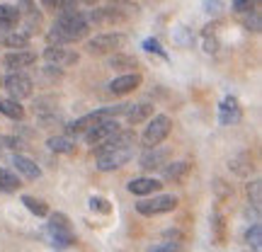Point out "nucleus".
<instances>
[{
  "mask_svg": "<svg viewBox=\"0 0 262 252\" xmlns=\"http://www.w3.org/2000/svg\"><path fill=\"white\" fill-rule=\"evenodd\" d=\"M88 204H90L93 211H100V214H110V211H112V206H110V201H107L104 196H90Z\"/></svg>",
  "mask_w": 262,
  "mask_h": 252,
  "instance_id": "obj_37",
  "label": "nucleus"
},
{
  "mask_svg": "<svg viewBox=\"0 0 262 252\" xmlns=\"http://www.w3.org/2000/svg\"><path fill=\"white\" fill-rule=\"evenodd\" d=\"M141 83H143V75L139 71L136 73H124V75H117L114 80H110L107 90L112 95H117V97H122V95H129L134 90H139Z\"/></svg>",
  "mask_w": 262,
  "mask_h": 252,
  "instance_id": "obj_13",
  "label": "nucleus"
},
{
  "mask_svg": "<svg viewBox=\"0 0 262 252\" xmlns=\"http://www.w3.org/2000/svg\"><path fill=\"white\" fill-rule=\"evenodd\" d=\"M47 233L49 240L56 250H66L75 243V233H73V225H71V218L61 211L56 214H49V225H47Z\"/></svg>",
  "mask_w": 262,
  "mask_h": 252,
  "instance_id": "obj_2",
  "label": "nucleus"
},
{
  "mask_svg": "<svg viewBox=\"0 0 262 252\" xmlns=\"http://www.w3.org/2000/svg\"><path fill=\"white\" fill-rule=\"evenodd\" d=\"M88 32H90V25L85 19L83 10H63L58 12L56 22L47 32V41L49 47H68V44L85 39Z\"/></svg>",
  "mask_w": 262,
  "mask_h": 252,
  "instance_id": "obj_1",
  "label": "nucleus"
},
{
  "mask_svg": "<svg viewBox=\"0 0 262 252\" xmlns=\"http://www.w3.org/2000/svg\"><path fill=\"white\" fill-rule=\"evenodd\" d=\"M214 192H216V199H219V201H226V199L233 196V187L226 185L224 179H214Z\"/></svg>",
  "mask_w": 262,
  "mask_h": 252,
  "instance_id": "obj_34",
  "label": "nucleus"
},
{
  "mask_svg": "<svg viewBox=\"0 0 262 252\" xmlns=\"http://www.w3.org/2000/svg\"><path fill=\"white\" fill-rule=\"evenodd\" d=\"M172 150L168 146H156V148H146L139 158V168L141 170H163L170 163Z\"/></svg>",
  "mask_w": 262,
  "mask_h": 252,
  "instance_id": "obj_8",
  "label": "nucleus"
},
{
  "mask_svg": "<svg viewBox=\"0 0 262 252\" xmlns=\"http://www.w3.org/2000/svg\"><path fill=\"white\" fill-rule=\"evenodd\" d=\"M192 39H194L192 29H187V27H178V32H175V41H178V44L187 47V44H192Z\"/></svg>",
  "mask_w": 262,
  "mask_h": 252,
  "instance_id": "obj_38",
  "label": "nucleus"
},
{
  "mask_svg": "<svg viewBox=\"0 0 262 252\" xmlns=\"http://www.w3.org/2000/svg\"><path fill=\"white\" fill-rule=\"evenodd\" d=\"M22 187V182L15 172H10V170L0 168V194H12V192H17Z\"/></svg>",
  "mask_w": 262,
  "mask_h": 252,
  "instance_id": "obj_28",
  "label": "nucleus"
},
{
  "mask_svg": "<svg viewBox=\"0 0 262 252\" xmlns=\"http://www.w3.org/2000/svg\"><path fill=\"white\" fill-rule=\"evenodd\" d=\"M202 8H204V12H209V15H219V12L224 10V0H202Z\"/></svg>",
  "mask_w": 262,
  "mask_h": 252,
  "instance_id": "obj_39",
  "label": "nucleus"
},
{
  "mask_svg": "<svg viewBox=\"0 0 262 252\" xmlns=\"http://www.w3.org/2000/svg\"><path fill=\"white\" fill-rule=\"evenodd\" d=\"M136 143V131L134 129H119L114 136H110V139L104 141L102 146H97V148H93L95 158L97 155H102V153H110V150H122V148H131Z\"/></svg>",
  "mask_w": 262,
  "mask_h": 252,
  "instance_id": "obj_10",
  "label": "nucleus"
},
{
  "mask_svg": "<svg viewBox=\"0 0 262 252\" xmlns=\"http://www.w3.org/2000/svg\"><path fill=\"white\" fill-rule=\"evenodd\" d=\"M29 41H32V37H27L25 32H10L5 37H0V44L10 51H22L29 47Z\"/></svg>",
  "mask_w": 262,
  "mask_h": 252,
  "instance_id": "obj_25",
  "label": "nucleus"
},
{
  "mask_svg": "<svg viewBox=\"0 0 262 252\" xmlns=\"http://www.w3.org/2000/svg\"><path fill=\"white\" fill-rule=\"evenodd\" d=\"M47 146H49V150H54V153H63V155H68V153H73L75 150V141L71 139V136L61 133V136H49Z\"/></svg>",
  "mask_w": 262,
  "mask_h": 252,
  "instance_id": "obj_26",
  "label": "nucleus"
},
{
  "mask_svg": "<svg viewBox=\"0 0 262 252\" xmlns=\"http://www.w3.org/2000/svg\"><path fill=\"white\" fill-rule=\"evenodd\" d=\"M245 243L253 247V252H260L262 250V225L255 221L248 231H245Z\"/></svg>",
  "mask_w": 262,
  "mask_h": 252,
  "instance_id": "obj_29",
  "label": "nucleus"
},
{
  "mask_svg": "<svg viewBox=\"0 0 262 252\" xmlns=\"http://www.w3.org/2000/svg\"><path fill=\"white\" fill-rule=\"evenodd\" d=\"M119 129H122V126H119V122H117V119H100L95 126H90V129L85 131L83 139H85V143H88V146L97 148V146H102L110 136H114Z\"/></svg>",
  "mask_w": 262,
  "mask_h": 252,
  "instance_id": "obj_7",
  "label": "nucleus"
},
{
  "mask_svg": "<svg viewBox=\"0 0 262 252\" xmlns=\"http://www.w3.org/2000/svg\"><path fill=\"white\" fill-rule=\"evenodd\" d=\"M228 170L233 172L235 177L241 179H250L255 175V170H257V165H255L253 155L248 153V150H243V153H238V155H233V158L228 160Z\"/></svg>",
  "mask_w": 262,
  "mask_h": 252,
  "instance_id": "obj_15",
  "label": "nucleus"
},
{
  "mask_svg": "<svg viewBox=\"0 0 262 252\" xmlns=\"http://www.w3.org/2000/svg\"><path fill=\"white\" fill-rule=\"evenodd\" d=\"M3 85H5V90H8L10 100H17V102L32 97V93H34V83H32V78H29L25 71L8 73L3 78Z\"/></svg>",
  "mask_w": 262,
  "mask_h": 252,
  "instance_id": "obj_6",
  "label": "nucleus"
},
{
  "mask_svg": "<svg viewBox=\"0 0 262 252\" xmlns=\"http://www.w3.org/2000/svg\"><path fill=\"white\" fill-rule=\"evenodd\" d=\"M134 158V148H122V150H110V153H102L97 155V165L95 168L100 172H112V170L124 168L129 160Z\"/></svg>",
  "mask_w": 262,
  "mask_h": 252,
  "instance_id": "obj_11",
  "label": "nucleus"
},
{
  "mask_svg": "<svg viewBox=\"0 0 262 252\" xmlns=\"http://www.w3.org/2000/svg\"><path fill=\"white\" fill-rule=\"evenodd\" d=\"M141 47H143V51H148V54H156V56H160L163 61H168V58H170L168 51L163 49V44H160L158 39H153V37L143 39V44H141Z\"/></svg>",
  "mask_w": 262,
  "mask_h": 252,
  "instance_id": "obj_31",
  "label": "nucleus"
},
{
  "mask_svg": "<svg viewBox=\"0 0 262 252\" xmlns=\"http://www.w3.org/2000/svg\"><path fill=\"white\" fill-rule=\"evenodd\" d=\"M19 10L15 5H8V3H0V37H5L10 32H17L19 25Z\"/></svg>",
  "mask_w": 262,
  "mask_h": 252,
  "instance_id": "obj_17",
  "label": "nucleus"
},
{
  "mask_svg": "<svg viewBox=\"0 0 262 252\" xmlns=\"http://www.w3.org/2000/svg\"><path fill=\"white\" fill-rule=\"evenodd\" d=\"M178 204H180V199L175 194H156V196H150V199L136 201V211L141 216H160V214L175 211Z\"/></svg>",
  "mask_w": 262,
  "mask_h": 252,
  "instance_id": "obj_5",
  "label": "nucleus"
},
{
  "mask_svg": "<svg viewBox=\"0 0 262 252\" xmlns=\"http://www.w3.org/2000/svg\"><path fill=\"white\" fill-rule=\"evenodd\" d=\"M126 189L136 196H150L163 189V182L156 177H134L129 185H126Z\"/></svg>",
  "mask_w": 262,
  "mask_h": 252,
  "instance_id": "obj_18",
  "label": "nucleus"
},
{
  "mask_svg": "<svg viewBox=\"0 0 262 252\" xmlns=\"http://www.w3.org/2000/svg\"><path fill=\"white\" fill-rule=\"evenodd\" d=\"M260 0H231V8L238 15H248V12H257Z\"/></svg>",
  "mask_w": 262,
  "mask_h": 252,
  "instance_id": "obj_32",
  "label": "nucleus"
},
{
  "mask_svg": "<svg viewBox=\"0 0 262 252\" xmlns=\"http://www.w3.org/2000/svg\"><path fill=\"white\" fill-rule=\"evenodd\" d=\"M172 131V119L168 114H153L148 119V126L141 133V143L143 148H156V146H163V141L170 136Z\"/></svg>",
  "mask_w": 262,
  "mask_h": 252,
  "instance_id": "obj_4",
  "label": "nucleus"
},
{
  "mask_svg": "<svg viewBox=\"0 0 262 252\" xmlns=\"http://www.w3.org/2000/svg\"><path fill=\"white\" fill-rule=\"evenodd\" d=\"M12 168L17 170V175H22V177H27V179L41 177V168H39L32 158L22 155V153H15V155H12Z\"/></svg>",
  "mask_w": 262,
  "mask_h": 252,
  "instance_id": "obj_20",
  "label": "nucleus"
},
{
  "mask_svg": "<svg viewBox=\"0 0 262 252\" xmlns=\"http://www.w3.org/2000/svg\"><path fill=\"white\" fill-rule=\"evenodd\" d=\"M153 117V104L150 102H139V104H126V112H124V119L126 124L136 126V124L148 122Z\"/></svg>",
  "mask_w": 262,
  "mask_h": 252,
  "instance_id": "obj_19",
  "label": "nucleus"
},
{
  "mask_svg": "<svg viewBox=\"0 0 262 252\" xmlns=\"http://www.w3.org/2000/svg\"><path fill=\"white\" fill-rule=\"evenodd\" d=\"M248 199H250V204H253L255 211H260V206H262V182L260 179H253V182L248 185Z\"/></svg>",
  "mask_w": 262,
  "mask_h": 252,
  "instance_id": "obj_30",
  "label": "nucleus"
},
{
  "mask_svg": "<svg viewBox=\"0 0 262 252\" xmlns=\"http://www.w3.org/2000/svg\"><path fill=\"white\" fill-rule=\"evenodd\" d=\"M163 238H165V240H170V243H178V245L185 243V235L180 233L178 228H170V231H165V233H163Z\"/></svg>",
  "mask_w": 262,
  "mask_h": 252,
  "instance_id": "obj_40",
  "label": "nucleus"
},
{
  "mask_svg": "<svg viewBox=\"0 0 262 252\" xmlns=\"http://www.w3.org/2000/svg\"><path fill=\"white\" fill-rule=\"evenodd\" d=\"M204 51L206 54H216V51H219V41L211 37H204Z\"/></svg>",
  "mask_w": 262,
  "mask_h": 252,
  "instance_id": "obj_41",
  "label": "nucleus"
},
{
  "mask_svg": "<svg viewBox=\"0 0 262 252\" xmlns=\"http://www.w3.org/2000/svg\"><path fill=\"white\" fill-rule=\"evenodd\" d=\"M211 240L214 245H226L228 240V225H226V216L216 209L211 214Z\"/></svg>",
  "mask_w": 262,
  "mask_h": 252,
  "instance_id": "obj_21",
  "label": "nucleus"
},
{
  "mask_svg": "<svg viewBox=\"0 0 262 252\" xmlns=\"http://www.w3.org/2000/svg\"><path fill=\"white\" fill-rule=\"evenodd\" d=\"M110 68L114 71H126V73H136V68H139V58L131 56V54H122V51H117L110 56Z\"/></svg>",
  "mask_w": 262,
  "mask_h": 252,
  "instance_id": "obj_23",
  "label": "nucleus"
},
{
  "mask_svg": "<svg viewBox=\"0 0 262 252\" xmlns=\"http://www.w3.org/2000/svg\"><path fill=\"white\" fill-rule=\"evenodd\" d=\"M126 41H129V37L122 32H102V34H95L85 41V54H90V56L117 54V49H124Z\"/></svg>",
  "mask_w": 262,
  "mask_h": 252,
  "instance_id": "obj_3",
  "label": "nucleus"
},
{
  "mask_svg": "<svg viewBox=\"0 0 262 252\" xmlns=\"http://www.w3.org/2000/svg\"><path fill=\"white\" fill-rule=\"evenodd\" d=\"M104 8L119 12V15L126 19H134L141 15V5L139 3H131V0H104Z\"/></svg>",
  "mask_w": 262,
  "mask_h": 252,
  "instance_id": "obj_22",
  "label": "nucleus"
},
{
  "mask_svg": "<svg viewBox=\"0 0 262 252\" xmlns=\"http://www.w3.org/2000/svg\"><path fill=\"white\" fill-rule=\"evenodd\" d=\"M0 146H5V148L19 153V150L25 148V141L19 139V136H0Z\"/></svg>",
  "mask_w": 262,
  "mask_h": 252,
  "instance_id": "obj_36",
  "label": "nucleus"
},
{
  "mask_svg": "<svg viewBox=\"0 0 262 252\" xmlns=\"http://www.w3.org/2000/svg\"><path fill=\"white\" fill-rule=\"evenodd\" d=\"M243 122V107L238 102V97L226 95L221 104H219V124L221 126H235Z\"/></svg>",
  "mask_w": 262,
  "mask_h": 252,
  "instance_id": "obj_9",
  "label": "nucleus"
},
{
  "mask_svg": "<svg viewBox=\"0 0 262 252\" xmlns=\"http://www.w3.org/2000/svg\"><path fill=\"white\" fill-rule=\"evenodd\" d=\"M0 80H3V78H0Z\"/></svg>",
  "mask_w": 262,
  "mask_h": 252,
  "instance_id": "obj_42",
  "label": "nucleus"
},
{
  "mask_svg": "<svg viewBox=\"0 0 262 252\" xmlns=\"http://www.w3.org/2000/svg\"><path fill=\"white\" fill-rule=\"evenodd\" d=\"M0 114L8 117L12 122H22L25 119V107L17 102V100H10V97H0Z\"/></svg>",
  "mask_w": 262,
  "mask_h": 252,
  "instance_id": "obj_24",
  "label": "nucleus"
},
{
  "mask_svg": "<svg viewBox=\"0 0 262 252\" xmlns=\"http://www.w3.org/2000/svg\"><path fill=\"white\" fill-rule=\"evenodd\" d=\"M146 252H182V245L170 243V240H163V243H153L146 247Z\"/></svg>",
  "mask_w": 262,
  "mask_h": 252,
  "instance_id": "obj_35",
  "label": "nucleus"
},
{
  "mask_svg": "<svg viewBox=\"0 0 262 252\" xmlns=\"http://www.w3.org/2000/svg\"><path fill=\"white\" fill-rule=\"evenodd\" d=\"M241 25H243L248 32H260L262 29V22H260V12H248V15H241Z\"/></svg>",
  "mask_w": 262,
  "mask_h": 252,
  "instance_id": "obj_33",
  "label": "nucleus"
},
{
  "mask_svg": "<svg viewBox=\"0 0 262 252\" xmlns=\"http://www.w3.org/2000/svg\"><path fill=\"white\" fill-rule=\"evenodd\" d=\"M189 175H192V163L189 160H175V163H168L163 168V179L172 182V185H185Z\"/></svg>",
  "mask_w": 262,
  "mask_h": 252,
  "instance_id": "obj_16",
  "label": "nucleus"
},
{
  "mask_svg": "<svg viewBox=\"0 0 262 252\" xmlns=\"http://www.w3.org/2000/svg\"><path fill=\"white\" fill-rule=\"evenodd\" d=\"M19 201L25 204V209H27L29 214H34L37 218H44V216H49V204H47V201H41V199H37V196L22 194V199H19Z\"/></svg>",
  "mask_w": 262,
  "mask_h": 252,
  "instance_id": "obj_27",
  "label": "nucleus"
},
{
  "mask_svg": "<svg viewBox=\"0 0 262 252\" xmlns=\"http://www.w3.org/2000/svg\"><path fill=\"white\" fill-rule=\"evenodd\" d=\"M41 58L49 65H54V68H68V65H75L80 61V56L75 51H71V49H66V47H47Z\"/></svg>",
  "mask_w": 262,
  "mask_h": 252,
  "instance_id": "obj_12",
  "label": "nucleus"
},
{
  "mask_svg": "<svg viewBox=\"0 0 262 252\" xmlns=\"http://www.w3.org/2000/svg\"><path fill=\"white\" fill-rule=\"evenodd\" d=\"M37 54L34 51H29V49H22V51H8L5 56H3V65L8 68L10 73H15V71H22V68H29V65L37 63Z\"/></svg>",
  "mask_w": 262,
  "mask_h": 252,
  "instance_id": "obj_14",
  "label": "nucleus"
}]
</instances>
